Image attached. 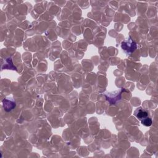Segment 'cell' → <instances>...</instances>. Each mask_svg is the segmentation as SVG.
<instances>
[{
	"label": "cell",
	"mask_w": 158,
	"mask_h": 158,
	"mask_svg": "<svg viewBox=\"0 0 158 158\" xmlns=\"http://www.w3.org/2000/svg\"><path fill=\"white\" fill-rule=\"evenodd\" d=\"M136 43L131 38V36H128L121 43V48L123 51L128 55L134 52L137 49Z\"/></svg>",
	"instance_id": "cell-1"
},
{
	"label": "cell",
	"mask_w": 158,
	"mask_h": 158,
	"mask_svg": "<svg viewBox=\"0 0 158 158\" xmlns=\"http://www.w3.org/2000/svg\"><path fill=\"white\" fill-rule=\"evenodd\" d=\"M123 89L120 91H115L112 92H108L104 94L107 100L109 101L110 104H114L116 102L121 99V93Z\"/></svg>",
	"instance_id": "cell-2"
},
{
	"label": "cell",
	"mask_w": 158,
	"mask_h": 158,
	"mask_svg": "<svg viewBox=\"0 0 158 158\" xmlns=\"http://www.w3.org/2000/svg\"><path fill=\"white\" fill-rule=\"evenodd\" d=\"M135 116L140 121L144 118L148 117V112L145 109H143L142 107H139L136 108V109L134 112Z\"/></svg>",
	"instance_id": "cell-3"
},
{
	"label": "cell",
	"mask_w": 158,
	"mask_h": 158,
	"mask_svg": "<svg viewBox=\"0 0 158 158\" xmlns=\"http://www.w3.org/2000/svg\"><path fill=\"white\" fill-rule=\"evenodd\" d=\"M3 106L5 110L10 111L15 107V102L14 101H10L6 99L3 100Z\"/></svg>",
	"instance_id": "cell-4"
},
{
	"label": "cell",
	"mask_w": 158,
	"mask_h": 158,
	"mask_svg": "<svg viewBox=\"0 0 158 158\" xmlns=\"http://www.w3.org/2000/svg\"><path fill=\"white\" fill-rule=\"evenodd\" d=\"M141 122L142 125H143L144 126H146V127H149L152 123V121L151 118L149 117H147L144 118V119L141 120Z\"/></svg>",
	"instance_id": "cell-5"
}]
</instances>
